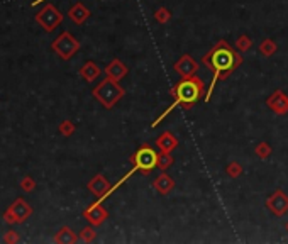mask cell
<instances>
[{
    "mask_svg": "<svg viewBox=\"0 0 288 244\" xmlns=\"http://www.w3.org/2000/svg\"><path fill=\"white\" fill-rule=\"evenodd\" d=\"M68 17L72 19L77 26H81L88 17H90V10H88L83 3H75L72 9L68 10Z\"/></svg>",
    "mask_w": 288,
    "mask_h": 244,
    "instance_id": "cell-16",
    "label": "cell"
},
{
    "mask_svg": "<svg viewBox=\"0 0 288 244\" xmlns=\"http://www.w3.org/2000/svg\"><path fill=\"white\" fill-rule=\"evenodd\" d=\"M173 163H175V160H173V156H171V153H159L158 155V168L161 171H166Z\"/></svg>",
    "mask_w": 288,
    "mask_h": 244,
    "instance_id": "cell-20",
    "label": "cell"
},
{
    "mask_svg": "<svg viewBox=\"0 0 288 244\" xmlns=\"http://www.w3.org/2000/svg\"><path fill=\"white\" fill-rule=\"evenodd\" d=\"M266 209L270 210L273 216L283 217L288 212V197L283 190H275L266 200Z\"/></svg>",
    "mask_w": 288,
    "mask_h": 244,
    "instance_id": "cell-8",
    "label": "cell"
},
{
    "mask_svg": "<svg viewBox=\"0 0 288 244\" xmlns=\"http://www.w3.org/2000/svg\"><path fill=\"white\" fill-rule=\"evenodd\" d=\"M88 190L99 198V202H102L108 197L110 183H108V180L104 175H95L90 182H88Z\"/></svg>",
    "mask_w": 288,
    "mask_h": 244,
    "instance_id": "cell-11",
    "label": "cell"
},
{
    "mask_svg": "<svg viewBox=\"0 0 288 244\" xmlns=\"http://www.w3.org/2000/svg\"><path fill=\"white\" fill-rule=\"evenodd\" d=\"M155 19L159 22V24H166V22H170V19H171V12L168 9H164V7H159V9L155 12Z\"/></svg>",
    "mask_w": 288,
    "mask_h": 244,
    "instance_id": "cell-26",
    "label": "cell"
},
{
    "mask_svg": "<svg viewBox=\"0 0 288 244\" xmlns=\"http://www.w3.org/2000/svg\"><path fill=\"white\" fill-rule=\"evenodd\" d=\"M77 241H80V239L77 238V234L70 227H61L54 236L56 244H75Z\"/></svg>",
    "mask_w": 288,
    "mask_h": 244,
    "instance_id": "cell-18",
    "label": "cell"
},
{
    "mask_svg": "<svg viewBox=\"0 0 288 244\" xmlns=\"http://www.w3.org/2000/svg\"><path fill=\"white\" fill-rule=\"evenodd\" d=\"M251 46H253V39L249 36H246V34L239 36L237 41H236V48H237V50L241 51V53L251 50Z\"/></svg>",
    "mask_w": 288,
    "mask_h": 244,
    "instance_id": "cell-23",
    "label": "cell"
},
{
    "mask_svg": "<svg viewBox=\"0 0 288 244\" xmlns=\"http://www.w3.org/2000/svg\"><path fill=\"white\" fill-rule=\"evenodd\" d=\"M287 231H288V222H287Z\"/></svg>",
    "mask_w": 288,
    "mask_h": 244,
    "instance_id": "cell-30",
    "label": "cell"
},
{
    "mask_svg": "<svg viewBox=\"0 0 288 244\" xmlns=\"http://www.w3.org/2000/svg\"><path fill=\"white\" fill-rule=\"evenodd\" d=\"M95 226H88V227H85V229H81V232H80V236H78V239H80L81 243H92V241H95V238H97V232H95V229H93Z\"/></svg>",
    "mask_w": 288,
    "mask_h": 244,
    "instance_id": "cell-21",
    "label": "cell"
},
{
    "mask_svg": "<svg viewBox=\"0 0 288 244\" xmlns=\"http://www.w3.org/2000/svg\"><path fill=\"white\" fill-rule=\"evenodd\" d=\"M276 51H278V44H276L273 39H270V37H266V39L260 44V53L264 56V58H270V56L275 54Z\"/></svg>",
    "mask_w": 288,
    "mask_h": 244,
    "instance_id": "cell-19",
    "label": "cell"
},
{
    "mask_svg": "<svg viewBox=\"0 0 288 244\" xmlns=\"http://www.w3.org/2000/svg\"><path fill=\"white\" fill-rule=\"evenodd\" d=\"M61 21H63L61 12L56 9L53 3H48V5H44L43 9H41L39 12L36 14V22L44 29V31H48V32L54 31V29L58 27L59 24H61Z\"/></svg>",
    "mask_w": 288,
    "mask_h": 244,
    "instance_id": "cell-6",
    "label": "cell"
},
{
    "mask_svg": "<svg viewBox=\"0 0 288 244\" xmlns=\"http://www.w3.org/2000/svg\"><path fill=\"white\" fill-rule=\"evenodd\" d=\"M83 217L92 224V226L97 227V226H102V224L105 222L107 217H108V212L102 207V204L97 200L95 204H92L88 209H85Z\"/></svg>",
    "mask_w": 288,
    "mask_h": 244,
    "instance_id": "cell-10",
    "label": "cell"
},
{
    "mask_svg": "<svg viewBox=\"0 0 288 244\" xmlns=\"http://www.w3.org/2000/svg\"><path fill=\"white\" fill-rule=\"evenodd\" d=\"M51 50H53L61 59H70L72 56H75V53L80 50V43H78L68 31H65L53 41Z\"/></svg>",
    "mask_w": 288,
    "mask_h": 244,
    "instance_id": "cell-5",
    "label": "cell"
},
{
    "mask_svg": "<svg viewBox=\"0 0 288 244\" xmlns=\"http://www.w3.org/2000/svg\"><path fill=\"white\" fill-rule=\"evenodd\" d=\"M204 90H205V83L202 81V78L198 77H190V78H182L177 85L171 90V97H173V104L163 112L159 117L155 119V122L151 124L153 127H158L171 112L177 107H183V108H192L193 105H197L198 100L204 97Z\"/></svg>",
    "mask_w": 288,
    "mask_h": 244,
    "instance_id": "cell-2",
    "label": "cell"
},
{
    "mask_svg": "<svg viewBox=\"0 0 288 244\" xmlns=\"http://www.w3.org/2000/svg\"><path fill=\"white\" fill-rule=\"evenodd\" d=\"M158 155L159 153H156L151 144H141L139 148L136 149V153L131 156V163H132L134 166L131 168V170L127 171V173L122 176L114 187H110V190H108V197H110L117 189H121L131 176H134L136 173L149 175L155 168H158Z\"/></svg>",
    "mask_w": 288,
    "mask_h": 244,
    "instance_id": "cell-3",
    "label": "cell"
},
{
    "mask_svg": "<svg viewBox=\"0 0 288 244\" xmlns=\"http://www.w3.org/2000/svg\"><path fill=\"white\" fill-rule=\"evenodd\" d=\"M58 131H59V134H63L65 137H70L75 131H77V126H75L72 121H63L61 124H59Z\"/></svg>",
    "mask_w": 288,
    "mask_h": 244,
    "instance_id": "cell-24",
    "label": "cell"
},
{
    "mask_svg": "<svg viewBox=\"0 0 288 244\" xmlns=\"http://www.w3.org/2000/svg\"><path fill=\"white\" fill-rule=\"evenodd\" d=\"M80 75H81V78H83L85 81H88V83H93V81H95L97 78L102 75V70H100V66L97 65V63L87 61L80 68Z\"/></svg>",
    "mask_w": 288,
    "mask_h": 244,
    "instance_id": "cell-17",
    "label": "cell"
},
{
    "mask_svg": "<svg viewBox=\"0 0 288 244\" xmlns=\"http://www.w3.org/2000/svg\"><path fill=\"white\" fill-rule=\"evenodd\" d=\"M156 146L161 153H171L178 148V137L170 131H164L156 137Z\"/></svg>",
    "mask_w": 288,
    "mask_h": 244,
    "instance_id": "cell-13",
    "label": "cell"
},
{
    "mask_svg": "<svg viewBox=\"0 0 288 244\" xmlns=\"http://www.w3.org/2000/svg\"><path fill=\"white\" fill-rule=\"evenodd\" d=\"M43 0H36V2H32V5H36V3H41Z\"/></svg>",
    "mask_w": 288,
    "mask_h": 244,
    "instance_id": "cell-29",
    "label": "cell"
},
{
    "mask_svg": "<svg viewBox=\"0 0 288 244\" xmlns=\"http://www.w3.org/2000/svg\"><path fill=\"white\" fill-rule=\"evenodd\" d=\"M92 95L99 100L100 104L105 108H112L122 97L126 95V90L117 83V80H112V78H104L95 88H93Z\"/></svg>",
    "mask_w": 288,
    "mask_h": 244,
    "instance_id": "cell-4",
    "label": "cell"
},
{
    "mask_svg": "<svg viewBox=\"0 0 288 244\" xmlns=\"http://www.w3.org/2000/svg\"><path fill=\"white\" fill-rule=\"evenodd\" d=\"M266 105L270 110H273L275 114L283 115L288 112V95L283 90H275L270 97L266 99Z\"/></svg>",
    "mask_w": 288,
    "mask_h": 244,
    "instance_id": "cell-9",
    "label": "cell"
},
{
    "mask_svg": "<svg viewBox=\"0 0 288 244\" xmlns=\"http://www.w3.org/2000/svg\"><path fill=\"white\" fill-rule=\"evenodd\" d=\"M256 155L261 158V160H266V158H270L271 156V146L268 144V142H260V144L256 146Z\"/></svg>",
    "mask_w": 288,
    "mask_h": 244,
    "instance_id": "cell-25",
    "label": "cell"
},
{
    "mask_svg": "<svg viewBox=\"0 0 288 244\" xmlns=\"http://www.w3.org/2000/svg\"><path fill=\"white\" fill-rule=\"evenodd\" d=\"M127 71H129V68H127V66L121 61V59H112V61L105 66V75H107V77L112 78V80H117V81H121L122 78L126 77Z\"/></svg>",
    "mask_w": 288,
    "mask_h": 244,
    "instance_id": "cell-15",
    "label": "cell"
},
{
    "mask_svg": "<svg viewBox=\"0 0 288 244\" xmlns=\"http://www.w3.org/2000/svg\"><path fill=\"white\" fill-rule=\"evenodd\" d=\"M21 189H22V192H32V190L36 189L34 178H31V176H24V178L21 180Z\"/></svg>",
    "mask_w": 288,
    "mask_h": 244,
    "instance_id": "cell-27",
    "label": "cell"
},
{
    "mask_svg": "<svg viewBox=\"0 0 288 244\" xmlns=\"http://www.w3.org/2000/svg\"><path fill=\"white\" fill-rule=\"evenodd\" d=\"M3 243H5V244H16V243H19V234L16 231L5 232V236H3Z\"/></svg>",
    "mask_w": 288,
    "mask_h": 244,
    "instance_id": "cell-28",
    "label": "cell"
},
{
    "mask_svg": "<svg viewBox=\"0 0 288 244\" xmlns=\"http://www.w3.org/2000/svg\"><path fill=\"white\" fill-rule=\"evenodd\" d=\"M153 187H155V190L158 192L159 195H168L171 192V190L175 189V180L171 178L168 173H159L158 176L155 178V182H153Z\"/></svg>",
    "mask_w": 288,
    "mask_h": 244,
    "instance_id": "cell-14",
    "label": "cell"
},
{
    "mask_svg": "<svg viewBox=\"0 0 288 244\" xmlns=\"http://www.w3.org/2000/svg\"><path fill=\"white\" fill-rule=\"evenodd\" d=\"M31 214H32L31 205L26 200H22V198H17V200L9 207V210L3 214V219L9 224H19V222H24Z\"/></svg>",
    "mask_w": 288,
    "mask_h": 244,
    "instance_id": "cell-7",
    "label": "cell"
},
{
    "mask_svg": "<svg viewBox=\"0 0 288 244\" xmlns=\"http://www.w3.org/2000/svg\"><path fill=\"white\" fill-rule=\"evenodd\" d=\"M226 175L229 176V178H237V176L242 175V166L237 161H231L226 166Z\"/></svg>",
    "mask_w": 288,
    "mask_h": 244,
    "instance_id": "cell-22",
    "label": "cell"
},
{
    "mask_svg": "<svg viewBox=\"0 0 288 244\" xmlns=\"http://www.w3.org/2000/svg\"><path fill=\"white\" fill-rule=\"evenodd\" d=\"M202 63L212 71V83L204 97L205 102H210L217 81L226 80L234 70H237L242 63V56L226 39H220L207 54L202 56Z\"/></svg>",
    "mask_w": 288,
    "mask_h": 244,
    "instance_id": "cell-1",
    "label": "cell"
},
{
    "mask_svg": "<svg viewBox=\"0 0 288 244\" xmlns=\"http://www.w3.org/2000/svg\"><path fill=\"white\" fill-rule=\"evenodd\" d=\"M175 71L180 75L182 78H190L197 73L198 70V63L192 58L190 54H183L177 63H175Z\"/></svg>",
    "mask_w": 288,
    "mask_h": 244,
    "instance_id": "cell-12",
    "label": "cell"
}]
</instances>
